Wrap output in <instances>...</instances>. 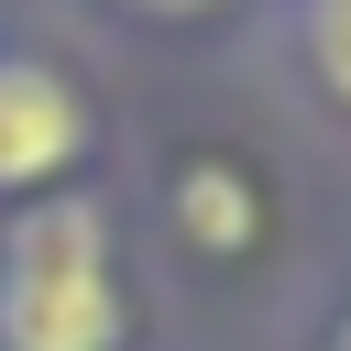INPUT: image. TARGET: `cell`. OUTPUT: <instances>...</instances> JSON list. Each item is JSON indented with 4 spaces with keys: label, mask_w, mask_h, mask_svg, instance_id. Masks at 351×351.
Instances as JSON below:
<instances>
[{
    "label": "cell",
    "mask_w": 351,
    "mask_h": 351,
    "mask_svg": "<svg viewBox=\"0 0 351 351\" xmlns=\"http://www.w3.org/2000/svg\"><path fill=\"white\" fill-rule=\"evenodd\" d=\"M77 143H88L77 88L33 55H0V186H33L55 165H77Z\"/></svg>",
    "instance_id": "obj_2"
},
{
    "label": "cell",
    "mask_w": 351,
    "mask_h": 351,
    "mask_svg": "<svg viewBox=\"0 0 351 351\" xmlns=\"http://www.w3.org/2000/svg\"><path fill=\"white\" fill-rule=\"evenodd\" d=\"M307 66H318V88L351 110V0H307Z\"/></svg>",
    "instance_id": "obj_4"
},
{
    "label": "cell",
    "mask_w": 351,
    "mask_h": 351,
    "mask_svg": "<svg viewBox=\"0 0 351 351\" xmlns=\"http://www.w3.org/2000/svg\"><path fill=\"white\" fill-rule=\"evenodd\" d=\"M329 351H351V318H340V329H329Z\"/></svg>",
    "instance_id": "obj_5"
},
{
    "label": "cell",
    "mask_w": 351,
    "mask_h": 351,
    "mask_svg": "<svg viewBox=\"0 0 351 351\" xmlns=\"http://www.w3.org/2000/svg\"><path fill=\"white\" fill-rule=\"evenodd\" d=\"M154 11H197V0H154Z\"/></svg>",
    "instance_id": "obj_6"
},
{
    "label": "cell",
    "mask_w": 351,
    "mask_h": 351,
    "mask_svg": "<svg viewBox=\"0 0 351 351\" xmlns=\"http://www.w3.org/2000/svg\"><path fill=\"white\" fill-rule=\"evenodd\" d=\"M0 340L11 351H110L121 340V285H110L99 208L55 197V208L11 219V252H0Z\"/></svg>",
    "instance_id": "obj_1"
},
{
    "label": "cell",
    "mask_w": 351,
    "mask_h": 351,
    "mask_svg": "<svg viewBox=\"0 0 351 351\" xmlns=\"http://www.w3.org/2000/svg\"><path fill=\"white\" fill-rule=\"evenodd\" d=\"M176 219H186V241L241 252V241H252V186H241L230 165H186V176H176Z\"/></svg>",
    "instance_id": "obj_3"
}]
</instances>
